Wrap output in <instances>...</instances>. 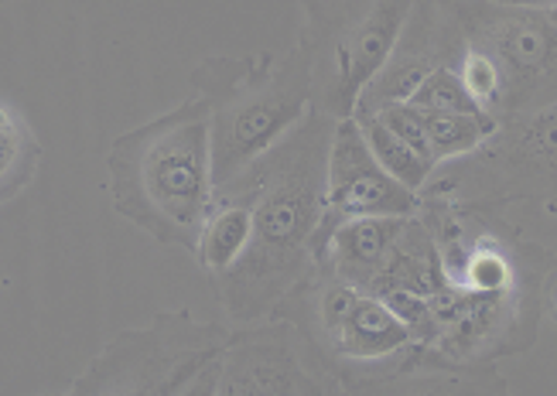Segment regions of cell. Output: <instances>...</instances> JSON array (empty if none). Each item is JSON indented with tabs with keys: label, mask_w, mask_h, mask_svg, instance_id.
<instances>
[{
	"label": "cell",
	"mask_w": 557,
	"mask_h": 396,
	"mask_svg": "<svg viewBox=\"0 0 557 396\" xmlns=\"http://www.w3.org/2000/svg\"><path fill=\"white\" fill-rule=\"evenodd\" d=\"M442 267L431 349L458 366H486L537 345L554 253L503 222L493 206L421 195Z\"/></svg>",
	"instance_id": "cell-1"
},
{
	"label": "cell",
	"mask_w": 557,
	"mask_h": 396,
	"mask_svg": "<svg viewBox=\"0 0 557 396\" xmlns=\"http://www.w3.org/2000/svg\"><path fill=\"white\" fill-rule=\"evenodd\" d=\"M335 120L308 110L239 175L215 185L250 202V239L233 267L212 277L233 325L271 318L314 267L311 239L325 215V178Z\"/></svg>",
	"instance_id": "cell-2"
},
{
	"label": "cell",
	"mask_w": 557,
	"mask_h": 396,
	"mask_svg": "<svg viewBox=\"0 0 557 396\" xmlns=\"http://www.w3.org/2000/svg\"><path fill=\"white\" fill-rule=\"evenodd\" d=\"M110 202L131 226L196 253L212 206V131L206 99L120 134L107 154Z\"/></svg>",
	"instance_id": "cell-3"
},
{
	"label": "cell",
	"mask_w": 557,
	"mask_h": 396,
	"mask_svg": "<svg viewBox=\"0 0 557 396\" xmlns=\"http://www.w3.org/2000/svg\"><path fill=\"white\" fill-rule=\"evenodd\" d=\"M274 314L295 325L305 359L332 393H391L424 345L383 297L325 267H311Z\"/></svg>",
	"instance_id": "cell-4"
},
{
	"label": "cell",
	"mask_w": 557,
	"mask_h": 396,
	"mask_svg": "<svg viewBox=\"0 0 557 396\" xmlns=\"http://www.w3.org/2000/svg\"><path fill=\"white\" fill-rule=\"evenodd\" d=\"M209 107L212 185L239 175L311 110V69L298 41L290 52L212 55L191 72Z\"/></svg>",
	"instance_id": "cell-5"
},
{
	"label": "cell",
	"mask_w": 557,
	"mask_h": 396,
	"mask_svg": "<svg viewBox=\"0 0 557 396\" xmlns=\"http://www.w3.org/2000/svg\"><path fill=\"white\" fill-rule=\"evenodd\" d=\"M462 28V76L475 107L493 116L541 110L557 99V28L544 8L445 0Z\"/></svg>",
	"instance_id": "cell-6"
},
{
	"label": "cell",
	"mask_w": 557,
	"mask_h": 396,
	"mask_svg": "<svg viewBox=\"0 0 557 396\" xmlns=\"http://www.w3.org/2000/svg\"><path fill=\"white\" fill-rule=\"evenodd\" d=\"M230 325L161 311L148 325L116 332L76 383L72 396H220Z\"/></svg>",
	"instance_id": "cell-7"
},
{
	"label": "cell",
	"mask_w": 557,
	"mask_h": 396,
	"mask_svg": "<svg viewBox=\"0 0 557 396\" xmlns=\"http://www.w3.org/2000/svg\"><path fill=\"white\" fill-rule=\"evenodd\" d=\"M301 8L311 110L346 120L391 59L414 0H301Z\"/></svg>",
	"instance_id": "cell-8"
},
{
	"label": "cell",
	"mask_w": 557,
	"mask_h": 396,
	"mask_svg": "<svg viewBox=\"0 0 557 396\" xmlns=\"http://www.w3.org/2000/svg\"><path fill=\"white\" fill-rule=\"evenodd\" d=\"M421 195L469 206H557V99L541 110L496 120L469 154L434 168Z\"/></svg>",
	"instance_id": "cell-9"
},
{
	"label": "cell",
	"mask_w": 557,
	"mask_h": 396,
	"mask_svg": "<svg viewBox=\"0 0 557 396\" xmlns=\"http://www.w3.org/2000/svg\"><path fill=\"white\" fill-rule=\"evenodd\" d=\"M220 396H332L305 359L295 325L277 314L230 329Z\"/></svg>",
	"instance_id": "cell-10"
},
{
	"label": "cell",
	"mask_w": 557,
	"mask_h": 396,
	"mask_svg": "<svg viewBox=\"0 0 557 396\" xmlns=\"http://www.w3.org/2000/svg\"><path fill=\"white\" fill-rule=\"evenodd\" d=\"M418 209L421 195L400 185L376 161L359 123L352 116L335 120L325 178V215L319 230L359 215H414Z\"/></svg>",
	"instance_id": "cell-11"
},
{
	"label": "cell",
	"mask_w": 557,
	"mask_h": 396,
	"mask_svg": "<svg viewBox=\"0 0 557 396\" xmlns=\"http://www.w3.org/2000/svg\"><path fill=\"white\" fill-rule=\"evenodd\" d=\"M458 55H462V28L445 0H414L391 59L362 89L356 113H376L391 103H404L434 69H455Z\"/></svg>",
	"instance_id": "cell-12"
},
{
	"label": "cell",
	"mask_w": 557,
	"mask_h": 396,
	"mask_svg": "<svg viewBox=\"0 0 557 396\" xmlns=\"http://www.w3.org/2000/svg\"><path fill=\"white\" fill-rule=\"evenodd\" d=\"M376 116L391 131H397L410 147L431 161L445 164L451 158L469 154L496 127V120L486 113H462V110H424L410 103H391L376 110Z\"/></svg>",
	"instance_id": "cell-13"
},
{
	"label": "cell",
	"mask_w": 557,
	"mask_h": 396,
	"mask_svg": "<svg viewBox=\"0 0 557 396\" xmlns=\"http://www.w3.org/2000/svg\"><path fill=\"white\" fill-rule=\"evenodd\" d=\"M250 239V202L236 191L212 188V206L202 222L196 260L209 277L223 274L226 267L236 263V257L244 253V246Z\"/></svg>",
	"instance_id": "cell-14"
},
{
	"label": "cell",
	"mask_w": 557,
	"mask_h": 396,
	"mask_svg": "<svg viewBox=\"0 0 557 396\" xmlns=\"http://www.w3.org/2000/svg\"><path fill=\"white\" fill-rule=\"evenodd\" d=\"M41 164V144L14 107L0 103V206L32 185Z\"/></svg>",
	"instance_id": "cell-15"
},
{
	"label": "cell",
	"mask_w": 557,
	"mask_h": 396,
	"mask_svg": "<svg viewBox=\"0 0 557 396\" xmlns=\"http://www.w3.org/2000/svg\"><path fill=\"white\" fill-rule=\"evenodd\" d=\"M356 123H359V131H362V137H367V144H370V151L376 154V161L391 171V175L400 182V185H407L410 191H424V185H428V178L434 175V168L438 164H431L418 147H410L397 131H391L386 123L376 116V113H356L352 116Z\"/></svg>",
	"instance_id": "cell-16"
},
{
	"label": "cell",
	"mask_w": 557,
	"mask_h": 396,
	"mask_svg": "<svg viewBox=\"0 0 557 396\" xmlns=\"http://www.w3.org/2000/svg\"><path fill=\"white\" fill-rule=\"evenodd\" d=\"M404 103L424 107V110H462V113H482L475 107V99L469 96L462 76L455 69H434L431 76L410 92Z\"/></svg>",
	"instance_id": "cell-17"
},
{
	"label": "cell",
	"mask_w": 557,
	"mask_h": 396,
	"mask_svg": "<svg viewBox=\"0 0 557 396\" xmlns=\"http://www.w3.org/2000/svg\"><path fill=\"white\" fill-rule=\"evenodd\" d=\"M544 311L557 321V263H554L550 277H547V284H544Z\"/></svg>",
	"instance_id": "cell-18"
},
{
	"label": "cell",
	"mask_w": 557,
	"mask_h": 396,
	"mask_svg": "<svg viewBox=\"0 0 557 396\" xmlns=\"http://www.w3.org/2000/svg\"><path fill=\"white\" fill-rule=\"evenodd\" d=\"M496 4H520V8H550L557 0H496Z\"/></svg>",
	"instance_id": "cell-19"
},
{
	"label": "cell",
	"mask_w": 557,
	"mask_h": 396,
	"mask_svg": "<svg viewBox=\"0 0 557 396\" xmlns=\"http://www.w3.org/2000/svg\"><path fill=\"white\" fill-rule=\"evenodd\" d=\"M544 11H547L550 24H554V28H557V4H550V8H544Z\"/></svg>",
	"instance_id": "cell-20"
},
{
	"label": "cell",
	"mask_w": 557,
	"mask_h": 396,
	"mask_svg": "<svg viewBox=\"0 0 557 396\" xmlns=\"http://www.w3.org/2000/svg\"><path fill=\"white\" fill-rule=\"evenodd\" d=\"M4 4H11V0H0V8H4Z\"/></svg>",
	"instance_id": "cell-21"
}]
</instances>
